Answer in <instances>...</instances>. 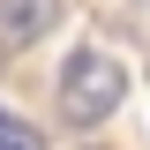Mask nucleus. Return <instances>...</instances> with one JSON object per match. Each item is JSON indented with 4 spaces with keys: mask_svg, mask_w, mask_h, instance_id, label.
<instances>
[{
    "mask_svg": "<svg viewBox=\"0 0 150 150\" xmlns=\"http://www.w3.org/2000/svg\"><path fill=\"white\" fill-rule=\"evenodd\" d=\"M120 98H128V68H120L112 53H98V45L68 53V68H60V105H68V120L98 128V120L120 112Z\"/></svg>",
    "mask_w": 150,
    "mask_h": 150,
    "instance_id": "obj_1",
    "label": "nucleus"
},
{
    "mask_svg": "<svg viewBox=\"0 0 150 150\" xmlns=\"http://www.w3.org/2000/svg\"><path fill=\"white\" fill-rule=\"evenodd\" d=\"M0 150H45V135H38L23 112H8V105H0Z\"/></svg>",
    "mask_w": 150,
    "mask_h": 150,
    "instance_id": "obj_3",
    "label": "nucleus"
},
{
    "mask_svg": "<svg viewBox=\"0 0 150 150\" xmlns=\"http://www.w3.org/2000/svg\"><path fill=\"white\" fill-rule=\"evenodd\" d=\"M60 23V0H0V45H38Z\"/></svg>",
    "mask_w": 150,
    "mask_h": 150,
    "instance_id": "obj_2",
    "label": "nucleus"
}]
</instances>
